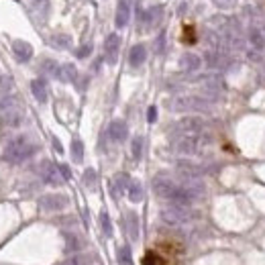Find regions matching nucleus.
<instances>
[{"label": "nucleus", "mask_w": 265, "mask_h": 265, "mask_svg": "<svg viewBox=\"0 0 265 265\" xmlns=\"http://www.w3.org/2000/svg\"><path fill=\"white\" fill-rule=\"evenodd\" d=\"M153 192L157 194L159 198L170 200L172 204H182V206H190L192 204V194L188 190H184L179 184H174L170 177L165 176H157L153 179Z\"/></svg>", "instance_id": "obj_1"}, {"label": "nucleus", "mask_w": 265, "mask_h": 265, "mask_svg": "<svg viewBox=\"0 0 265 265\" xmlns=\"http://www.w3.org/2000/svg\"><path fill=\"white\" fill-rule=\"evenodd\" d=\"M33 153H35V145L23 135V137L10 139V141L6 143V147H4V155L2 157L8 163H23V161L29 159Z\"/></svg>", "instance_id": "obj_2"}, {"label": "nucleus", "mask_w": 265, "mask_h": 265, "mask_svg": "<svg viewBox=\"0 0 265 265\" xmlns=\"http://www.w3.org/2000/svg\"><path fill=\"white\" fill-rule=\"evenodd\" d=\"M208 139L204 135H176L172 147L182 155H198Z\"/></svg>", "instance_id": "obj_3"}, {"label": "nucleus", "mask_w": 265, "mask_h": 265, "mask_svg": "<svg viewBox=\"0 0 265 265\" xmlns=\"http://www.w3.org/2000/svg\"><path fill=\"white\" fill-rule=\"evenodd\" d=\"M172 108L176 113H206V110H210V102L202 96H194V94H182L174 98L172 102Z\"/></svg>", "instance_id": "obj_4"}, {"label": "nucleus", "mask_w": 265, "mask_h": 265, "mask_svg": "<svg viewBox=\"0 0 265 265\" xmlns=\"http://www.w3.org/2000/svg\"><path fill=\"white\" fill-rule=\"evenodd\" d=\"M194 216L190 206H182V204H170L165 206L161 210V218L165 225H172V227H179V225H186V222H190Z\"/></svg>", "instance_id": "obj_5"}, {"label": "nucleus", "mask_w": 265, "mask_h": 265, "mask_svg": "<svg viewBox=\"0 0 265 265\" xmlns=\"http://www.w3.org/2000/svg\"><path fill=\"white\" fill-rule=\"evenodd\" d=\"M204 120L198 118V117H186L182 120L176 122L174 127V133L176 135H202L204 133Z\"/></svg>", "instance_id": "obj_6"}, {"label": "nucleus", "mask_w": 265, "mask_h": 265, "mask_svg": "<svg viewBox=\"0 0 265 265\" xmlns=\"http://www.w3.org/2000/svg\"><path fill=\"white\" fill-rule=\"evenodd\" d=\"M67 204H69V200H67V196H63V194H45V196L39 198V208L45 212L63 210Z\"/></svg>", "instance_id": "obj_7"}, {"label": "nucleus", "mask_w": 265, "mask_h": 265, "mask_svg": "<svg viewBox=\"0 0 265 265\" xmlns=\"http://www.w3.org/2000/svg\"><path fill=\"white\" fill-rule=\"evenodd\" d=\"M39 176L49 186H59L61 179H63V177H59V167L55 163H51L49 159H43L39 163Z\"/></svg>", "instance_id": "obj_8"}, {"label": "nucleus", "mask_w": 265, "mask_h": 265, "mask_svg": "<svg viewBox=\"0 0 265 265\" xmlns=\"http://www.w3.org/2000/svg\"><path fill=\"white\" fill-rule=\"evenodd\" d=\"M118 49H120V37L117 33L108 35L106 41H104V53H106V61L110 65L117 63V58H118Z\"/></svg>", "instance_id": "obj_9"}, {"label": "nucleus", "mask_w": 265, "mask_h": 265, "mask_svg": "<svg viewBox=\"0 0 265 265\" xmlns=\"http://www.w3.org/2000/svg\"><path fill=\"white\" fill-rule=\"evenodd\" d=\"M127 135H129V129H127V122L124 120H113L108 124V137L113 139V141L120 143L127 139Z\"/></svg>", "instance_id": "obj_10"}, {"label": "nucleus", "mask_w": 265, "mask_h": 265, "mask_svg": "<svg viewBox=\"0 0 265 265\" xmlns=\"http://www.w3.org/2000/svg\"><path fill=\"white\" fill-rule=\"evenodd\" d=\"M129 19H131V0H118V8H117V27L122 29V27L129 25Z\"/></svg>", "instance_id": "obj_11"}, {"label": "nucleus", "mask_w": 265, "mask_h": 265, "mask_svg": "<svg viewBox=\"0 0 265 265\" xmlns=\"http://www.w3.org/2000/svg\"><path fill=\"white\" fill-rule=\"evenodd\" d=\"M12 51H15L19 61H29L33 58V47L27 43V41H21V39L12 43Z\"/></svg>", "instance_id": "obj_12"}, {"label": "nucleus", "mask_w": 265, "mask_h": 265, "mask_svg": "<svg viewBox=\"0 0 265 265\" xmlns=\"http://www.w3.org/2000/svg\"><path fill=\"white\" fill-rule=\"evenodd\" d=\"M200 65H202V59L194 53H184L182 58H179V67H182L184 72H196V69H200Z\"/></svg>", "instance_id": "obj_13"}, {"label": "nucleus", "mask_w": 265, "mask_h": 265, "mask_svg": "<svg viewBox=\"0 0 265 265\" xmlns=\"http://www.w3.org/2000/svg\"><path fill=\"white\" fill-rule=\"evenodd\" d=\"M145 59H147V49H145V45H135L133 49H131V53H129V63L133 65V67H139V65H143L145 63Z\"/></svg>", "instance_id": "obj_14"}, {"label": "nucleus", "mask_w": 265, "mask_h": 265, "mask_svg": "<svg viewBox=\"0 0 265 265\" xmlns=\"http://www.w3.org/2000/svg\"><path fill=\"white\" fill-rule=\"evenodd\" d=\"M129 186H131L129 174H117L115 179H113V194H115V196H118V194L129 192Z\"/></svg>", "instance_id": "obj_15"}, {"label": "nucleus", "mask_w": 265, "mask_h": 265, "mask_svg": "<svg viewBox=\"0 0 265 265\" xmlns=\"http://www.w3.org/2000/svg\"><path fill=\"white\" fill-rule=\"evenodd\" d=\"M31 92L35 96V100H39L41 104L47 102V84H45V80H41V78L33 80L31 82Z\"/></svg>", "instance_id": "obj_16"}, {"label": "nucleus", "mask_w": 265, "mask_h": 265, "mask_svg": "<svg viewBox=\"0 0 265 265\" xmlns=\"http://www.w3.org/2000/svg\"><path fill=\"white\" fill-rule=\"evenodd\" d=\"M58 78L61 82H76L78 80V69L72 65V63H65V65H59V74Z\"/></svg>", "instance_id": "obj_17"}, {"label": "nucleus", "mask_w": 265, "mask_h": 265, "mask_svg": "<svg viewBox=\"0 0 265 265\" xmlns=\"http://www.w3.org/2000/svg\"><path fill=\"white\" fill-rule=\"evenodd\" d=\"M12 88H15V82H12V78L0 74V100L6 98V96H12Z\"/></svg>", "instance_id": "obj_18"}, {"label": "nucleus", "mask_w": 265, "mask_h": 265, "mask_svg": "<svg viewBox=\"0 0 265 265\" xmlns=\"http://www.w3.org/2000/svg\"><path fill=\"white\" fill-rule=\"evenodd\" d=\"M127 231H129V236L133 241L139 239V218L135 212H129L127 214Z\"/></svg>", "instance_id": "obj_19"}, {"label": "nucleus", "mask_w": 265, "mask_h": 265, "mask_svg": "<svg viewBox=\"0 0 265 265\" xmlns=\"http://www.w3.org/2000/svg\"><path fill=\"white\" fill-rule=\"evenodd\" d=\"M129 200L135 202V204L143 200V186L139 182H131V186H129Z\"/></svg>", "instance_id": "obj_20"}, {"label": "nucleus", "mask_w": 265, "mask_h": 265, "mask_svg": "<svg viewBox=\"0 0 265 265\" xmlns=\"http://www.w3.org/2000/svg\"><path fill=\"white\" fill-rule=\"evenodd\" d=\"M80 239L76 235H72V233H65V251L67 253H76V251L80 249Z\"/></svg>", "instance_id": "obj_21"}, {"label": "nucleus", "mask_w": 265, "mask_h": 265, "mask_svg": "<svg viewBox=\"0 0 265 265\" xmlns=\"http://www.w3.org/2000/svg\"><path fill=\"white\" fill-rule=\"evenodd\" d=\"M41 69H43L47 76H53V78H58V74H59V65L55 63L53 59H43V63H41Z\"/></svg>", "instance_id": "obj_22"}, {"label": "nucleus", "mask_w": 265, "mask_h": 265, "mask_svg": "<svg viewBox=\"0 0 265 265\" xmlns=\"http://www.w3.org/2000/svg\"><path fill=\"white\" fill-rule=\"evenodd\" d=\"M72 157L76 163H80L84 159V143L80 141V139H74L72 141Z\"/></svg>", "instance_id": "obj_23"}, {"label": "nucleus", "mask_w": 265, "mask_h": 265, "mask_svg": "<svg viewBox=\"0 0 265 265\" xmlns=\"http://www.w3.org/2000/svg\"><path fill=\"white\" fill-rule=\"evenodd\" d=\"M118 263H120V265H133L131 247H129V245H122V247L118 249Z\"/></svg>", "instance_id": "obj_24"}, {"label": "nucleus", "mask_w": 265, "mask_h": 265, "mask_svg": "<svg viewBox=\"0 0 265 265\" xmlns=\"http://www.w3.org/2000/svg\"><path fill=\"white\" fill-rule=\"evenodd\" d=\"M251 43H253L255 47H265V33L261 29H253L251 31Z\"/></svg>", "instance_id": "obj_25"}, {"label": "nucleus", "mask_w": 265, "mask_h": 265, "mask_svg": "<svg viewBox=\"0 0 265 265\" xmlns=\"http://www.w3.org/2000/svg\"><path fill=\"white\" fill-rule=\"evenodd\" d=\"M131 149H133V159L139 161V159H141V153H143V139H141V137H135Z\"/></svg>", "instance_id": "obj_26"}, {"label": "nucleus", "mask_w": 265, "mask_h": 265, "mask_svg": "<svg viewBox=\"0 0 265 265\" xmlns=\"http://www.w3.org/2000/svg\"><path fill=\"white\" fill-rule=\"evenodd\" d=\"M69 43H72V41H69V37H65V35H58V37L51 39V45L58 47V49H67Z\"/></svg>", "instance_id": "obj_27"}, {"label": "nucleus", "mask_w": 265, "mask_h": 265, "mask_svg": "<svg viewBox=\"0 0 265 265\" xmlns=\"http://www.w3.org/2000/svg\"><path fill=\"white\" fill-rule=\"evenodd\" d=\"M100 225H102V231H104V235H113V225H110V216L106 214V212H102L100 214Z\"/></svg>", "instance_id": "obj_28"}, {"label": "nucleus", "mask_w": 265, "mask_h": 265, "mask_svg": "<svg viewBox=\"0 0 265 265\" xmlns=\"http://www.w3.org/2000/svg\"><path fill=\"white\" fill-rule=\"evenodd\" d=\"M84 184L88 188H94L96 186V172L94 170H86L84 172Z\"/></svg>", "instance_id": "obj_29"}, {"label": "nucleus", "mask_w": 265, "mask_h": 265, "mask_svg": "<svg viewBox=\"0 0 265 265\" xmlns=\"http://www.w3.org/2000/svg\"><path fill=\"white\" fill-rule=\"evenodd\" d=\"M90 53H92V45H90V43H88V45H82V47L76 51L78 58H88Z\"/></svg>", "instance_id": "obj_30"}, {"label": "nucleus", "mask_w": 265, "mask_h": 265, "mask_svg": "<svg viewBox=\"0 0 265 265\" xmlns=\"http://www.w3.org/2000/svg\"><path fill=\"white\" fill-rule=\"evenodd\" d=\"M214 4L220 8H231L235 4V0H214Z\"/></svg>", "instance_id": "obj_31"}, {"label": "nucleus", "mask_w": 265, "mask_h": 265, "mask_svg": "<svg viewBox=\"0 0 265 265\" xmlns=\"http://www.w3.org/2000/svg\"><path fill=\"white\" fill-rule=\"evenodd\" d=\"M155 118H157V108L151 106V108L147 110V120H149V122H155Z\"/></svg>", "instance_id": "obj_32"}, {"label": "nucleus", "mask_w": 265, "mask_h": 265, "mask_svg": "<svg viewBox=\"0 0 265 265\" xmlns=\"http://www.w3.org/2000/svg\"><path fill=\"white\" fill-rule=\"evenodd\" d=\"M59 174H61L63 179H69V177H72V172H69V167H67V165H59Z\"/></svg>", "instance_id": "obj_33"}, {"label": "nucleus", "mask_w": 265, "mask_h": 265, "mask_svg": "<svg viewBox=\"0 0 265 265\" xmlns=\"http://www.w3.org/2000/svg\"><path fill=\"white\" fill-rule=\"evenodd\" d=\"M61 265H80V259H78V257H69V259H65Z\"/></svg>", "instance_id": "obj_34"}, {"label": "nucleus", "mask_w": 265, "mask_h": 265, "mask_svg": "<svg viewBox=\"0 0 265 265\" xmlns=\"http://www.w3.org/2000/svg\"><path fill=\"white\" fill-rule=\"evenodd\" d=\"M53 147H55V149H58V151H59V153H61V151H63V149H61V143H59V141H58V139H53Z\"/></svg>", "instance_id": "obj_35"}]
</instances>
